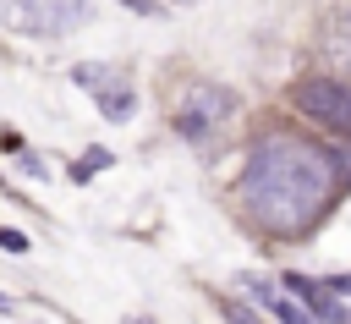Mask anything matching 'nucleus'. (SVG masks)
I'll return each mask as SVG.
<instances>
[{"label":"nucleus","instance_id":"obj_10","mask_svg":"<svg viewBox=\"0 0 351 324\" xmlns=\"http://www.w3.org/2000/svg\"><path fill=\"white\" fill-rule=\"evenodd\" d=\"M104 165H110V154H104V148H88V154H82V165H77L71 176H77V181H88V170H104Z\"/></svg>","mask_w":351,"mask_h":324},{"label":"nucleus","instance_id":"obj_7","mask_svg":"<svg viewBox=\"0 0 351 324\" xmlns=\"http://www.w3.org/2000/svg\"><path fill=\"white\" fill-rule=\"evenodd\" d=\"M93 99H99V115H104V121H126V115L137 110V93H132V82H126V77L104 82V88H99Z\"/></svg>","mask_w":351,"mask_h":324},{"label":"nucleus","instance_id":"obj_12","mask_svg":"<svg viewBox=\"0 0 351 324\" xmlns=\"http://www.w3.org/2000/svg\"><path fill=\"white\" fill-rule=\"evenodd\" d=\"M329 291H335V297H346V302H351V280H335V286H329Z\"/></svg>","mask_w":351,"mask_h":324},{"label":"nucleus","instance_id":"obj_5","mask_svg":"<svg viewBox=\"0 0 351 324\" xmlns=\"http://www.w3.org/2000/svg\"><path fill=\"white\" fill-rule=\"evenodd\" d=\"M324 55L351 71V0H329L324 5Z\"/></svg>","mask_w":351,"mask_h":324},{"label":"nucleus","instance_id":"obj_3","mask_svg":"<svg viewBox=\"0 0 351 324\" xmlns=\"http://www.w3.org/2000/svg\"><path fill=\"white\" fill-rule=\"evenodd\" d=\"M230 115H236V93H230V88H219V82H192V88L181 93V104H176V132H181L186 143L208 148V143L230 126Z\"/></svg>","mask_w":351,"mask_h":324},{"label":"nucleus","instance_id":"obj_8","mask_svg":"<svg viewBox=\"0 0 351 324\" xmlns=\"http://www.w3.org/2000/svg\"><path fill=\"white\" fill-rule=\"evenodd\" d=\"M71 82H77V88H88V93H99L104 82H115V71H110V66H99V60H82V66L71 71Z\"/></svg>","mask_w":351,"mask_h":324},{"label":"nucleus","instance_id":"obj_2","mask_svg":"<svg viewBox=\"0 0 351 324\" xmlns=\"http://www.w3.org/2000/svg\"><path fill=\"white\" fill-rule=\"evenodd\" d=\"M93 16L88 0H0V27L22 38H66Z\"/></svg>","mask_w":351,"mask_h":324},{"label":"nucleus","instance_id":"obj_6","mask_svg":"<svg viewBox=\"0 0 351 324\" xmlns=\"http://www.w3.org/2000/svg\"><path fill=\"white\" fill-rule=\"evenodd\" d=\"M241 286H247V297H252L258 308H269L274 319H285V324H313V319H307V308H302L291 291H280L274 280H258V275H247Z\"/></svg>","mask_w":351,"mask_h":324},{"label":"nucleus","instance_id":"obj_4","mask_svg":"<svg viewBox=\"0 0 351 324\" xmlns=\"http://www.w3.org/2000/svg\"><path fill=\"white\" fill-rule=\"evenodd\" d=\"M291 104H296L302 115H313L318 126L351 137V88H346V82H335V77H302V82L291 88Z\"/></svg>","mask_w":351,"mask_h":324},{"label":"nucleus","instance_id":"obj_15","mask_svg":"<svg viewBox=\"0 0 351 324\" xmlns=\"http://www.w3.org/2000/svg\"><path fill=\"white\" fill-rule=\"evenodd\" d=\"M0 313H11V297H0Z\"/></svg>","mask_w":351,"mask_h":324},{"label":"nucleus","instance_id":"obj_14","mask_svg":"<svg viewBox=\"0 0 351 324\" xmlns=\"http://www.w3.org/2000/svg\"><path fill=\"white\" fill-rule=\"evenodd\" d=\"M126 5H132V11H154V0H126Z\"/></svg>","mask_w":351,"mask_h":324},{"label":"nucleus","instance_id":"obj_9","mask_svg":"<svg viewBox=\"0 0 351 324\" xmlns=\"http://www.w3.org/2000/svg\"><path fill=\"white\" fill-rule=\"evenodd\" d=\"M219 319H225V324H263V319H258L247 302H236V297H219Z\"/></svg>","mask_w":351,"mask_h":324},{"label":"nucleus","instance_id":"obj_1","mask_svg":"<svg viewBox=\"0 0 351 324\" xmlns=\"http://www.w3.org/2000/svg\"><path fill=\"white\" fill-rule=\"evenodd\" d=\"M335 187H340L335 154H324L302 137H263L247 154L236 198L252 214V225H263L269 236H302L335 203Z\"/></svg>","mask_w":351,"mask_h":324},{"label":"nucleus","instance_id":"obj_13","mask_svg":"<svg viewBox=\"0 0 351 324\" xmlns=\"http://www.w3.org/2000/svg\"><path fill=\"white\" fill-rule=\"evenodd\" d=\"M335 170H346V176H351V148H346V154L335 159Z\"/></svg>","mask_w":351,"mask_h":324},{"label":"nucleus","instance_id":"obj_11","mask_svg":"<svg viewBox=\"0 0 351 324\" xmlns=\"http://www.w3.org/2000/svg\"><path fill=\"white\" fill-rule=\"evenodd\" d=\"M0 247H5V253H27V236H22L16 225H0Z\"/></svg>","mask_w":351,"mask_h":324},{"label":"nucleus","instance_id":"obj_16","mask_svg":"<svg viewBox=\"0 0 351 324\" xmlns=\"http://www.w3.org/2000/svg\"><path fill=\"white\" fill-rule=\"evenodd\" d=\"M137 324H154V319H137Z\"/></svg>","mask_w":351,"mask_h":324}]
</instances>
